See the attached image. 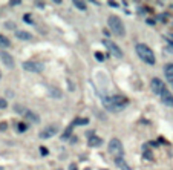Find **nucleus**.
Here are the masks:
<instances>
[{
  "mask_svg": "<svg viewBox=\"0 0 173 170\" xmlns=\"http://www.w3.org/2000/svg\"><path fill=\"white\" fill-rule=\"evenodd\" d=\"M144 158H145V159H150V161H152V159H153V156H152V152L145 150V152H144Z\"/></svg>",
  "mask_w": 173,
  "mask_h": 170,
  "instance_id": "a878e982",
  "label": "nucleus"
},
{
  "mask_svg": "<svg viewBox=\"0 0 173 170\" xmlns=\"http://www.w3.org/2000/svg\"><path fill=\"white\" fill-rule=\"evenodd\" d=\"M23 20H25L26 23H29V25H32V23H34V22H32V18H31V15H29V14H25V15H23Z\"/></svg>",
  "mask_w": 173,
  "mask_h": 170,
  "instance_id": "393cba45",
  "label": "nucleus"
},
{
  "mask_svg": "<svg viewBox=\"0 0 173 170\" xmlns=\"http://www.w3.org/2000/svg\"><path fill=\"white\" fill-rule=\"evenodd\" d=\"M17 129H18V132H20V133H22V132H25V130H26V129H28V126H26V124H25V123H20V124H18V126H17Z\"/></svg>",
  "mask_w": 173,
  "mask_h": 170,
  "instance_id": "b1692460",
  "label": "nucleus"
},
{
  "mask_svg": "<svg viewBox=\"0 0 173 170\" xmlns=\"http://www.w3.org/2000/svg\"><path fill=\"white\" fill-rule=\"evenodd\" d=\"M49 92H52V97H54V98H60V97H61V92L57 90V89H49Z\"/></svg>",
  "mask_w": 173,
  "mask_h": 170,
  "instance_id": "aec40b11",
  "label": "nucleus"
},
{
  "mask_svg": "<svg viewBox=\"0 0 173 170\" xmlns=\"http://www.w3.org/2000/svg\"><path fill=\"white\" fill-rule=\"evenodd\" d=\"M103 44L109 49V52H110L114 57H116V58H123V51L120 49V46H118L115 42H112V40H109V39H104V40H103Z\"/></svg>",
  "mask_w": 173,
  "mask_h": 170,
  "instance_id": "0eeeda50",
  "label": "nucleus"
},
{
  "mask_svg": "<svg viewBox=\"0 0 173 170\" xmlns=\"http://www.w3.org/2000/svg\"><path fill=\"white\" fill-rule=\"evenodd\" d=\"M40 152H42V155H48V150H46V149H44V147H40Z\"/></svg>",
  "mask_w": 173,
  "mask_h": 170,
  "instance_id": "c85d7f7f",
  "label": "nucleus"
},
{
  "mask_svg": "<svg viewBox=\"0 0 173 170\" xmlns=\"http://www.w3.org/2000/svg\"><path fill=\"white\" fill-rule=\"evenodd\" d=\"M6 26H8V28H13V29L15 28V25H14V23H6Z\"/></svg>",
  "mask_w": 173,
  "mask_h": 170,
  "instance_id": "2f4dec72",
  "label": "nucleus"
},
{
  "mask_svg": "<svg viewBox=\"0 0 173 170\" xmlns=\"http://www.w3.org/2000/svg\"><path fill=\"white\" fill-rule=\"evenodd\" d=\"M100 170H109V169H100Z\"/></svg>",
  "mask_w": 173,
  "mask_h": 170,
  "instance_id": "f704fd0d",
  "label": "nucleus"
},
{
  "mask_svg": "<svg viewBox=\"0 0 173 170\" xmlns=\"http://www.w3.org/2000/svg\"><path fill=\"white\" fill-rule=\"evenodd\" d=\"M14 109H15V112L22 113V115H25V112H26V111H28V109H23V106H18V104H17V106H15Z\"/></svg>",
  "mask_w": 173,
  "mask_h": 170,
  "instance_id": "4be33fe9",
  "label": "nucleus"
},
{
  "mask_svg": "<svg viewBox=\"0 0 173 170\" xmlns=\"http://www.w3.org/2000/svg\"><path fill=\"white\" fill-rule=\"evenodd\" d=\"M87 144H89L90 147H100L101 144H103V140H101L100 137L94 135V137H90V138L87 140Z\"/></svg>",
  "mask_w": 173,
  "mask_h": 170,
  "instance_id": "ddd939ff",
  "label": "nucleus"
},
{
  "mask_svg": "<svg viewBox=\"0 0 173 170\" xmlns=\"http://www.w3.org/2000/svg\"><path fill=\"white\" fill-rule=\"evenodd\" d=\"M107 150H109V153H110V155H114L115 158L123 156V153H124L123 142L120 141L118 138H112V140H110V142H109V146H107Z\"/></svg>",
  "mask_w": 173,
  "mask_h": 170,
  "instance_id": "20e7f679",
  "label": "nucleus"
},
{
  "mask_svg": "<svg viewBox=\"0 0 173 170\" xmlns=\"http://www.w3.org/2000/svg\"><path fill=\"white\" fill-rule=\"evenodd\" d=\"M0 60L5 63V66H6V68H14V60H13V57L9 55L8 52L2 51V52H0Z\"/></svg>",
  "mask_w": 173,
  "mask_h": 170,
  "instance_id": "9d476101",
  "label": "nucleus"
},
{
  "mask_svg": "<svg viewBox=\"0 0 173 170\" xmlns=\"http://www.w3.org/2000/svg\"><path fill=\"white\" fill-rule=\"evenodd\" d=\"M107 25H109L110 31H112L115 35H118V37H124V35H126L124 23H123V20H121L118 15H109V18H107Z\"/></svg>",
  "mask_w": 173,
  "mask_h": 170,
  "instance_id": "7ed1b4c3",
  "label": "nucleus"
},
{
  "mask_svg": "<svg viewBox=\"0 0 173 170\" xmlns=\"http://www.w3.org/2000/svg\"><path fill=\"white\" fill-rule=\"evenodd\" d=\"M0 170H3V169H2V167H0Z\"/></svg>",
  "mask_w": 173,
  "mask_h": 170,
  "instance_id": "e433bc0d",
  "label": "nucleus"
},
{
  "mask_svg": "<svg viewBox=\"0 0 173 170\" xmlns=\"http://www.w3.org/2000/svg\"><path fill=\"white\" fill-rule=\"evenodd\" d=\"M54 170H63V169H54Z\"/></svg>",
  "mask_w": 173,
  "mask_h": 170,
  "instance_id": "72a5a7b5",
  "label": "nucleus"
},
{
  "mask_svg": "<svg viewBox=\"0 0 173 170\" xmlns=\"http://www.w3.org/2000/svg\"><path fill=\"white\" fill-rule=\"evenodd\" d=\"M103 104L109 112H121L129 104V100L123 95H110L103 100Z\"/></svg>",
  "mask_w": 173,
  "mask_h": 170,
  "instance_id": "f257e3e1",
  "label": "nucleus"
},
{
  "mask_svg": "<svg viewBox=\"0 0 173 170\" xmlns=\"http://www.w3.org/2000/svg\"><path fill=\"white\" fill-rule=\"evenodd\" d=\"M115 164L118 166V169H120V170H130V166L126 162V159H124L123 156L115 158Z\"/></svg>",
  "mask_w": 173,
  "mask_h": 170,
  "instance_id": "f8f14e48",
  "label": "nucleus"
},
{
  "mask_svg": "<svg viewBox=\"0 0 173 170\" xmlns=\"http://www.w3.org/2000/svg\"><path fill=\"white\" fill-rule=\"evenodd\" d=\"M58 132V127L57 126H48V127H44L42 132H40V138H43V140H48V138H51V137H54V135H57Z\"/></svg>",
  "mask_w": 173,
  "mask_h": 170,
  "instance_id": "6e6552de",
  "label": "nucleus"
},
{
  "mask_svg": "<svg viewBox=\"0 0 173 170\" xmlns=\"http://www.w3.org/2000/svg\"><path fill=\"white\" fill-rule=\"evenodd\" d=\"M9 46H11V42H9V39L0 34V48H9Z\"/></svg>",
  "mask_w": 173,
  "mask_h": 170,
  "instance_id": "f3484780",
  "label": "nucleus"
},
{
  "mask_svg": "<svg viewBox=\"0 0 173 170\" xmlns=\"http://www.w3.org/2000/svg\"><path fill=\"white\" fill-rule=\"evenodd\" d=\"M87 123H89L87 118H77V120H74L72 126H86Z\"/></svg>",
  "mask_w": 173,
  "mask_h": 170,
  "instance_id": "a211bd4d",
  "label": "nucleus"
},
{
  "mask_svg": "<svg viewBox=\"0 0 173 170\" xmlns=\"http://www.w3.org/2000/svg\"><path fill=\"white\" fill-rule=\"evenodd\" d=\"M109 6H114V8H116V6H118V3H116V2H109Z\"/></svg>",
  "mask_w": 173,
  "mask_h": 170,
  "instance_id": "7c9ffc66",
  "label": "nucleus"
},
{
  "mask_svg": "<svg viewBox=\"0 0 173 170\" xmlns=\"http://www.w3.org/2000/svg\"><path fill=\"white\" fill-rule=\"evenodd\" d=\"M23 116H25L26 120H29V121H32V123H38V121H40L38 115H35V113H34V112H31V111H26Z\"/></svg>",
  "mask_w": 173,
  "mask_h": 170,
  "instance_id": "2eb2a0df",
  "label": "nucleus"
},
{
  "mask_svg": "<svg viewBox=\"0 0 173 170\" xmlns=\"http://www.w3.org/2000/svg\"><path fill=\"white\" fill-rule=\"evenodd\" d=\"M150 89H152V92H153L155 95H158V97H161L165 90H169L167 86H165V83H164L162 80H159V78H152V81H150Z\"/></svg>",
  "mask_w": 173,
  "mask_h": 170,
  "instance_id": "39448f33",
  "label": "nucleus"
},
{
  "mask_svg": "<svg viewBox=\"0 0 173 170\" xmlns=\"http://www.w3.org/2000/svg\"><path fill=\"white\" fill-rule=\"evenodd\" d=\"M95 60H97V61H104V54H103V52H95Z\"/></svg>",
  "mask_w": 173,
  "mask_h": 170,
  "instance_id": "412c9836",
  "label": "nucleus"
},
{
  "mask_svg": "<svg viewBox=\"0 0 173 170\" xmlns=\"http://www.w3.org/2000/svg\"><path fill=\"white\" fill-rule=\"evenodd\" d=\"M23 69L28 72H43L44 71V64L42 61H34V60H28L23 61Z\"/></svg>",
  "mask_w": 173,
  "mask_h": 170,
  "instance_id": "423d86ee",
  "label": "nucleus"
},
{
  "mask_svg": "<svg viewBox=\"0 0 173 170\" xmlns=\"http://www.w3.org/2000/svg\"><path fill=\"white\" fill-rule=\"evenodd\" d=\"M6 127H8L6 123H2V124H0V130H6Z\"/></svg>",
  "mask_w": 173,
  "mask_h": 170,
  "instance_id": "cd10ccee",
  "label": "nucleus"
},
{
  "mask_svg": "<svg viewBox=\"0 0 173 170\" xmlns=\"http://www.w3.org/2000/svg\"><path fill=\"white\" fill-rule=\"evenodd\" d=\"M0 78H2V74H0Z\"/></svg>",
  "mask_w": 173,
  "mask_h": 170,
  "instance_id": "c9c22d12",
  "label": "nucleus"
},
{
  "mask_svg": "<svg viewBox=\"0 0 173 170\" xmlns=\"http://www.w3.org/2000/svg\"><path fill=\"white\" fill-rule=\"evenodd\" d=\"M167 51H169V52H173V42H169V46H167Z\"/></svg>",
  "mask_w": 173,
  "mask_h": 170,
  "instance_id": "bb28decb",
  "label": "nucleus"
},
{
  "mask_svg": "<svg viewBox=\"0 0 173 170\" xmlns=\"http://www.w3.org/2000/svg\"><path fill=\"white\" fill-rule=\"evenodd\" d=\"M15 37H17L18 40H31V39H32V34L28 32V31H17V32H15Z\"/></svg>",
  "mask_w": 173,
  "mask_h": 170,
  "instance_id": "4468645a",
  "label": "nucleus"
},
{
  "mask_svg": "<svg viewBox=\"0 0 173 170\" xmlns=\"http://www.w3.org/2000/svg\"><path fill=\"white\" fill-rule=\"evenodd\" d=\"M159 98H161V103L165 104L167 107H173V94L170 92V90H165Z\"/></svg>",
  "mask_w": 173,
  "mask_h": 170,
  "instance_id": "1a4fd4ad",
  "label": "nucleus"
},
{
  "mask_svg": "<svg viewBox=\"0 0 173 170\" xmlns=\"http://www.w3.org/2000/svg\"><path fill=\"white\" fill-rule=\"evenodd\" d=\"M11 5H13V6H15V5H20V2H18V0H14V2H11Z\"/></svg>",
  "mask_w": 173,
  "mask_h": 170,
  "instance_id": "473e14b6",
  "label": "nucleus"
},
{
  "mask_svg": "<svg viewBox=\"0 0 173 170\" xmlns=\"http://www.w3.org/2000/svg\"><path fill=\"white\" fill-rule=\"evenodd\" d=\"M164 74H165L167 81H169L173 87V63H167V64L164 66Z\"/></svg>",
  "mask_w": 173,
  "mask_h": 170,
  "instance_id": "9b49d317",
  "label": "nucleus"
},
{
  "mask_svg": "<svg viewBox=\"0 0 173 170\" xmlns=\"http://www.w3.org/2000/svg\"><path fill=\"white\" fill-rule=\"evenodd\" d=\"M74 6H75L78 11H86L87 9L86 3H84V2H80V0H74Z\"/></svg>",
  "mask_w": 173,
  "mask_h": 170,
  "instance_id": "dca6fc26",
  "label": "nucleus"
},
{
  "mask_svg": "<svg viewBox=\"0 0 173 170\" xmlns=\"http://www.w3.org/2000/svg\"><path fill=\"white\" fill-rule=\"evenodd\" d=\"M72 124H71V126H69V127L66 129V132H64V133H63V137H61V138H63V140H66V138H69V135H71V130H72Z\"/></svg>",
  "mask_w": 173,
  "mask_h": 170,
  "instance_id": "6ab92c4d",
  "label": "nucleus"
},
{
  "mask_svg": "<svg viewBox=\"0 0 173 170\" xmlns=\"http://www.w3.org/2000/svg\"><path fill=\"white\" fill-rule=\"evenodd\" d=\"M69 170H78L77 164H71V166H69Z\"/></svg>",
  "mask_w": 173,
  "mask_h": 170,
  "instance_id": "c756f323",
  "label": "nucleus"
},
{
  "mask_svg": "<svg viewBox=\"0 0 173 170\" xmlns=\"http://www.w3.org/2000/svg\"><path fill=\"white\" fill-rule=\"evenodd\" d=\"M135 51H136V54L138 57L147 63V64H155L156 63V58H155V54H153V51L144 44V43H138V44H135Z\"/></svg>",
  "mask_w": 173,
  "mask_h": 170,
  "instance_id": "f03ea898",
  "label": "nucleus"
},
{
  "mask_svg": "<svg viewBox=\"0 0 173 170\" xmlns=\"http://www.w3.org/2000/svg\"><path fill=\"white\" fill-rule=\"evenodd\" d=\"M6 107H8V101L0 97V109H6Z\"/></svg>",
  "mask_w": 173,
  "mask_h": 170,
  "instance_id": "5701e85b",
  "label": "nucleus"
}]
</instances>
